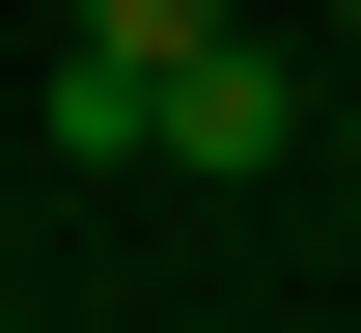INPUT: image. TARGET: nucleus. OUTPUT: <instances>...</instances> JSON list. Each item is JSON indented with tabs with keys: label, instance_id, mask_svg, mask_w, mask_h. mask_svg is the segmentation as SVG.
Masks as SVG:
<instances>
[{
	"label": "nucleus",
	"instance_id": "obj_1",
	"mask_svg": "<svg viewBox=\"0 0 361 333\" xmlns=\"http://www.w3.org/2000/svg\"><path fill=\"white\" fill-rule=\"evenodd\" d=\"M167 167H306V84L223 28V56H167Z\"/></svg>",
	"mask_w": 361,
	"mask_h": 333
},
{
	"label": "nucleus",
	"instance_id": "obj_3",
	"mask_svg": "<svg viewBox=\"0 0 361 333\" xmlns=\"http://www.w3.org/2000/svg\"><path fill=\"white\" fill-rule=\"evenodd\" d=\"M334 167H361V111H334Z\"/></svg>",
	"mask_w": 361,
	"mask_h": 333
},
{
	"label": "nucleus",
	"instance_id": "obj_2",
	"mask_svg": "<svg viewBox=\"0 0 361 333\" xmlns=\"http://www.w3.org/2000/svg\"><path fill=\"white\" fill-rule=\"evenodd\" d=\"M84 28L139 56V84H167V56H223V0H84Z\"/></svg>",
	"mask_w": 361,
	"mask_h": 333
},
{
	"label": "nucleus",
	"instance_id": "obj_4",
	"mask_svg": "<svg viewBox=\"0 0 361 333\" xmlns=\"http://www.w3.org/2000/svg\"><path fill=\"white\" fill-rule=\"evenodd\" d=\"M334 28H361V0H334Z\"/></svg>",
	"mask_w": 361,
	"mask_h": 333
}]
</instances>
